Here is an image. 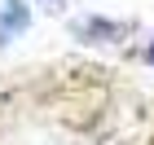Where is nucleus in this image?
Listing matches in <instances>:
<instances>
[{
  "instance_id": "1",
  "label": "nucleus",
  "mask_w": 154,
  "mask_h": 145,
  "mask_svg": "<svg viewBox=\"0 0 154 145\" xmlns=\"http://www.w3.org/2000/svg\"><path fill=\"white\" fill-rule=\"evenodd\" d=\"M22 22H26L22 5H18V0H5V35H13V31H22ZM5 35H0V40H5Z\"/></svg>"
},
{
  "instance_id": "2",
  "label": "nucleus",
  "mask_w": 154,
  "mask_h": 145,
  "mask_svg": "<svg viewBox=\"0 0 154 145\" xmlns=\"http://www.w3.org/2000/svg\"><path fill=\"white\" fill-rule=\"evenodd\" d=\"M150 57H154V48H150Z\"/></svg>"
}]
</instances>
